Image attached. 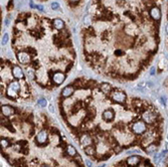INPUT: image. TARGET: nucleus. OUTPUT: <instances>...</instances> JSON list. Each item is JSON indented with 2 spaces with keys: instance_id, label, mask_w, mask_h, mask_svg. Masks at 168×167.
Returning a JSON list of instances; mask_svg holds the SVG:
<instances>
[{
  "instance_id": "f8f14e48",
  "label": "nucleus",
  "mask_w": 168,
  "mask_h": 167,
  "mask_svg": "<svg viewBox=\"0 0 168 167\" xmlns=\"http://www.w3.org/2000/svg\"><path fill=\"white\" fill-rule=\"evenodd\" d=\"M165 167H168V156L166 157V160H165Z\"/></svg>"
},
{
  "instance_id": "6e6552de",
  "label": "nucleus",
  "mask_w": 168,
  "mask_h": 167,
  "mask_svg": "<svg viewBox=\"0 0 168 167\" xmlns=\"http://www.w3.org/2000/svg\"><path fill=\"white\" fill-rule=\"evenodd\" d=\"M39 105L41 106V107L44 108L45 106H46V100H45L44 98H42V99H39Z\"/></svg>"
},
{
  "instance_id": "f03ea898",
  "label": "nucleus",
  "mask_w": 168,
  "mask_h": 167,
  "mask_svg": "<svg viewBox=\"0 0 168 167\" xmlns=\"http://www.w3.org/2000/svg\"><path fill=\"white\" fill-rule=\"evenodd\" d=\"M160 0H93L90 23L82 30L88 66L117 82L137 80L158 49L159 24L151 9Z\"/></svg>"
},
{
  "instance_id": "423d86ee",
  "label": "nucleus",
  "mask_w": 168,
  "mask_h": 167,
  "mask_svg": "<svg viewBox=\"0 0 168 167\" xmlns=\"http://www.w3.org/2000/svg\"><path fill=\"white\" fill-rule=\"evenodd\" d=\"M110 167H155L151 160L140 155H131L117 161Z\"/></svg>"
},
{
  "instance_id": "0eeeda50",
  "label": "nucleus",
  "mask_w": 168,
  "mask_h": 167,
  "mask_svg": "<svg viewBox=\"0 0 168 167\" xmlns=\"http://www.w3.org/2000/svg\"><path fill=\"white\" fill-rule=\"evenodd\" d=\"M68 1V4L70 5V7H76L80 4L81 0H66Z\"/></svg>"
},
{
  "instance_id": "f257e3e1",
  "label": "nucleus",
  "mask_w": 168,
  "mask_h": 167,
  "mask_svg": "<svg viewBox=\"0 0 168 167\" xmlns=\"http://www.w3.org/2000/svg\"><path fill=\"white\" fill-rule=\"evenodd\" d=\"M58 109L70 135L96 162L132 148L152 154L163 140L164 118L158 108L108 82L74 79L60 91Z\"/></svg>"
},
{
  "instance_id": "1a4fd4ad",
  "label": "nucleus",
  "mask_w": 168,
  "mask_h": 167,
  "mask_svg": "<svg viewBox=\"0 0 168 167\" xmlns=\"http://www.w3.org/2000/svg\"><path fill=\"white\" fill-rule=\"evenodd\" d=\"M8 39H9L8 34H7V33H5V34L3 35V37H2V44H3V45L6 44L7 41H8Z\"/></svg>"
},
{
  "instance_id": "9b49d317",
  "label": "nucleus",
  "mask_w": 168,
  "mask_h": 167,
  "mask_svg": "<svg viewBox=\"0 0 168 167\" xmlns=\"http://www.w3.org/2000/svg\"><path fill=\"white\" fill-rule=\"evenodd\" d=\"M165 31H166V34H167V36H168V6H167V23H166Z\"/></svg>"
},
{
  "instance_id": "9d476101",
  "label": "nucleus",
  "mask_w": 168,
  "mask_h": 167,
  "mask_svg": "<svg viewBox=\"0 0 168 167\" xmlns=\"http://www.w3.org/2000/svg\"><path fill=\"white\" fill-rule=\"evenodd\" d=\"M51 8H52V9H58V4L56 2L51 3Z\"/></svg>"
},
{
  "instance_id": "39448f33",
  "label": "nucleus",
  "mask_w": 168,
  "mask_h": 167,
  "mask_svg": "<svg viewBox=\"0 0 168 167\" xmlns=\"http://www.w3.org/2000/svg\"><path fill=\"white\" fill-rule=\"evenodd\" d=\"M1 97L15 103H31L34 91L18 64L1 60Z\"/></svg>"
},
{
  "instance_id": "20e7f679",
  "label": "nucleus",
  "mask_w": 168,
  "mask_h": 167,
  "mask_svg": "<svg viewBox=\"0 0 168 167\" xmlns=\"http://www.w3.org/2000/svg\"><path fill=\"white\" fill-rule=\"evenodd\" d=\"M12 48L26 74L45 91H54L74 69L76 52L66 23L60 18L18 14L12 31Z\"/></svg>"
},
{
  "instance_id": "7ed1b4c3",
  "label": "nucleus",
  "mask_w": 168,
  "mask_h": 167,
  "mask_svg": "<svg viewBox=\"0 0 168 167\" xmlns=\"http://www.w3.org/2000/svg\"><path fill=\"white\" fill-rule=\"evenodd\" d=\"M1 155L12 167H86L46 114L9 104L1 105Z\"/></svg>"
}]
</instances>
